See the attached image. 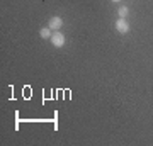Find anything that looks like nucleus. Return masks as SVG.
<instances>
[{
    "label": "nucleus",
    "mask_w": 153,
    "mask_h": 146,
    "mask_svg": "<svg viewBox=\"0 0 153 146\" xmlns=\"http://www.w3.org/2000/svg\"><path fill=\"white\" fill-rule=\"evenodd\" d=\"M51 44H53L55 48H63V46H65V36H63L60 31L53 33V36H51Z\"/></svg>",
    "instance_id": "1"
},
{
    "label": "nucleus",
    "mask_w": 153,
    "mask_h": 146,
    "mask_svg": "<svg viewBox=\"0 0 153 146\" xmlns=\"http://www.w3.org/2000/svg\"><path fill=\"white\" fill-rule=\"evenodd\" d=\"M114 27H116V31H117L119 34L129 33V24L126 22V19H117V21H116V24H114Z\"/></svg>",
    "instance_id": "2"
},
{
    "label": "nucleus",
    "mask_w": 153,
    "mask_h": 146,
    "mask_svg": "<svg viewBox=\"0 0 153 146\" xmlns=\"http://www.w3.org/2000/svg\"><path fill=\"white\" fill-rule=\"evenodd\" d=\"M61 26H63V19H61L60 16L51 17V19H49V22H48V27H49V29H53V31H58Z\"/></svg>",
    "instance_id": "3"
},
{
    "label": "nucleus",
    "mask_w": 153,
    "mask_h": 146,
    "mask_svg": "<svg viewBox=\"0 0 153 146\" xmlns=\"http://www.w3.org/2000/svg\"><path fill=\"white\" fill-rule=\"evenodd\" d=\"M39 36H41L43 39H51L53 33H51V29H49V27H41V29H39Z\"/></svg>",
    "instance_id": "4"
},
{
    "label": "nucleus",
    "mask_w": 153,
    "mask_h": 146,
    "mask_svg": "<svg viewBox=\"0 0 153 146\" xmlns=\"http://www.w3.org/2000/svg\"><path fill=\"white\" fill-rule=\"evenodd\" d=\"M117 14H119V19H126V16L129 14V10H128V7H119Z\"/></svg>",
    "instance_id": "5"
},
{
    "label": "nucleus",
    "mask_w": 153,
    "mask_h": 146,
    "mask_svg": "<svg viewBox=\"0 0 153 146\" xmlns=\"http://www.w3.org/2000/svg\"><path fill=\"white\" fill-rule=\"evenodd\" d=\"M112 2H119V0H112Z\"/></svg>",
    "instance_id": "6"
}]
</instances>
